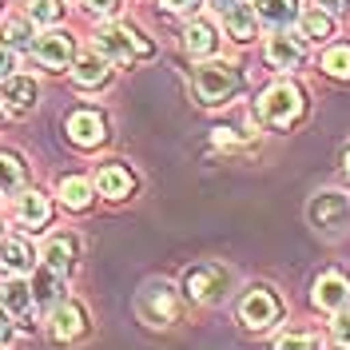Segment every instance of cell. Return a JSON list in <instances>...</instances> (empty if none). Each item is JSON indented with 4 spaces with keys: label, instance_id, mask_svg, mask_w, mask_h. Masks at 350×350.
Masks as SVG:
<instances>
[{
    "label": "cell",
    "instance_id": "1",
    "mask_svg": "<svg viewBox=\"0 0 350 350\" xmlns=\"http://www.w3.org/2000/svg\"><path fill=\"white\" fill-rule=\"evenodd\" d=\"M243 76L239 68L231 64V60H207V64L196 68V96L207 104V108H219V104H227L235 92H239Z\"/></svg>",
    "mask_w": 350,
    "mask_h": 350
},
{
    "label": "cell",
    "instance_id": "2",
    "mask_svg": "<svg viewBox=\"0 0 350 350\" xmlns=\"http://www.w3.org/2000/svg\"><path fill=\"white\" fill-rule=\"evenodd\" d=\"M96 52L108 56V60L128 64L135 56H152V44L144 40L135 28H128V24H104V28L96 32Z\"/></svg>",
    "mask_w": 350,
    "mask_h": 350
},
{
    "label": "cell",
    "instance_id": "3",
    "mask_svg": "<svg viewBox=\"0 0 350 350\" xmlns=\"http://www.w3.org/2000/svg\"><path fill=\"white\" fill-rule=\"evenodd\" d=\"M259 116L267 124H275V128H286V124H295L299 116H303V92L291 84V80H279V84H271L267 92L259 96Z\"/></svg>",
    "mask_w": 350,
    "mask_h": 350
},
{
    "label": "cell",
    "instance_id": "4",
    "mask_svg": "<svg viewBox=\"0 0 350 350\" xmlns=\"http://www.w3.org/2000/svg\"><path fill=\"white\" fill-rule=\"evenodd\" d=\"M279 299L267 291V286H255V291H247L243 295V303H239V319H243V327H251V330H262V327H271V323H279Z\"/></svg>",
    "mask_w": 350,
    "mask_h": 350
},
{
    "label": "cell",
    "instance_id": "5",
    "mask_svg": "<svg viewBox=\"0 0 350 350\" xmlns=\"http://www.w3.org/2000/svg\"><path fill=\"white\" fill-rule=\"evenodd\" d=\"M36 80L32 76H4L0 80V104H4V111L8 116H28V111L36 108Z\"/></svg>",
    "mask_w": 350,
    "mask_h": 350
},
{
    "label": "cell",
    "instance_id": "6",
    "mask_svg": "<svg viewBox=\"0 0 350 350\" xmlns=\"http://www.w3.org/2000/svg\"><path fill=\"white\" fill-rule=\"evenodd\" d=\"M32 52H36V60H40L44 68L60 72V68L72 64V52H76V44H72V32L52 28V32H44L40 40H32Z\"/></svg>",
    "mask_w": 350,
    "mask_h": 350
},
{
    "label": "cell",
    "instance_id": "7",
    "mask_svg": "<svg viewBox=\"0 0 350 350\" xmlns=\"http://www.w3.org/2000/svg\"><path fill=\"white\" fill-rule=\"evenodd\" d=\"M139 314H144L152 327H167L175 319V291L167 283L144 286V295H139Z\"/></svg>",
    "mask_w": 350,
    "mask_h": 350
},
{
    "label": "cell",
    "instance_id": "8",
    "mask_svg": "<svg viewBox=\"0 0 350 350\" xmlns=\"http://www.w3.org/2000/svg\"><path fill=\"white\" fill-rule=\"evenodd\" d=\"M347 196L342 191H319V196L310 199V207H306V215L314 227H323V231H334V227H342L347 223Z\"/></svg>",
    "mask_w": 350,
    "mask_h": 350
},
{
    "label": "cell",
    "instance_id": "9",
    "mask_svg": "<svg viewBox=\"0 0 350 350\" xmlns=\"http://www.w3.org/2000/svg\"><path fill=\"white\" fill-rule=\"evenodd\" d=\"M314 306H323L330 314H338L342 306H350V279L342 271H327V275L314 283Z\"/></svg>",
    "mask_w": 350,
    "mask_h": 350
},
{
    "label": "cell",
    "instance_id": "10",
    "mask_svg": "<svg viewBox=\"0 0 350 350\" xmlns=\"http://www.w3.org/2000/svg\"><path fill=\"white\" fill-rule=\"evenodd\" d=\"M68 139L80 144V148H96L104 139V116L92 108H80L68 116Z\"/></svg>",
    "mask_w": 350,
    "mask_h": 350
},
{
    "label": "cell",
    "instance_id": "11",
    "mask_svg": "<svg viewBox=\"0 0 350 350\" xmlns=\"http://www.w3.org/2000/svg\"><path fill=\"white\" fill-rule=\"evenodd\" d=\"M303 56H306V44L299 40V36L283 32V28L267 40V60H271L275 68H299L303 64Z\"/></svg>",
    "mask_w": 350,
    "mask_h": 350
},
{
    "label": "cell",
    "instance_id": "12",
    "mask_svg": "<svg viewBox=\"0 0 350 350\" xmlns=\"http://www.w3.org/2000/svg\"><path fill=\"white\" fill-rule=\"evenodd\" d=\"M48 330H52L56 342H72V338H80V334H84V310H80L76 303H56L52 319H48Z\"/></svg>",
    "mask_w": 350,
    "mask_h": 350
},
{
    "label": "cell",
    "instance_id": "13",
    "mask_svg": "<svg viewBox=\"0 0 350 350\" xmlns=\"http://www.w3.org/2000/svg\"><path fill=\"white\" fill-rule=\"evenodd\" d=\"M76 251H80L76 235H52L44 243V267H52L56 275H68L72 262H76Z\"/></svg>",
    "mask_w": 350,
    "mask_h": 350
},
{
    "label": "cell",
    "instance_id": "14",
    "mask_svg": "<svg viewBox=\"0 0 350 350\" xmlns=\"http://www.w3.org/2000/svg\"><path fill=\"white\" fill-rule=\"evenodd\" d=\"M96 187H100V196H108V199H124L135 187V175L124 163H104L100 175H96Z\"/></svg>",
    "mask_w": 350,
    "mask_h": 350
},
{
    "label": "cell",
    "instance_id": "15",
    "mask_svg": "<svg viewBox=\"0 0 350 350\" xmlns=\"http://www.w3.org/2000/svg\"><path fill=\"white\" fill-rule=\"evenodd\" d=\"M108 64H111L108 56H100V52H88V56H80V60H76V68H72V80H76L80 88H100V84L111 76Z\"/></svg>",
    "mask_w": 350,
    "mask_h": 350
},
{
    "label": "cell",
    "instance_id": "16",
    "mask_svg": "<svg viewBox=\"0 0 350 350\" xmlns=\"http://www.w3.org/2000/svg\"><path fill=\"white\" fill-rule=\"evenodd\" d=\"M227 32L235 36L239 44H247V40H255L259 36V16H255V8L251 4H231L227 8Z\"/></svg>",
    "mask_w": 350,
    "mask_h": 350
},
{
    "label": "cell",
    "instance_id": "17",
    "mask_svg": "<svg viewBox=\"0 0 350 350\" xmlns=\"http://www.w3.org/2000/svg\"><path fill=\"white\" fill-rule=\"evenodd\" d=\"M219 44V32L211 21H191L187 24V32H183V48L191 52V56H211Z\"/></svg>",
    "mask_w": 350,
    "mask_h": 350
},
{
    "label": "cell",
    "instance_id": "18",
    "mask_svg": "<svg viewBox=\"0 0 350 350\" xmlns=\"http://www.w3.org/2000/svg\"><path fill=\"white\" fill-rule=\"evenodd\" d=\"M251 8H255V16H259V24H271L275 32H279V28H286V24H291L295 16H299L295 0H255Z\"/></svg>",
    "mask_w": 350,
    "mask_h": 350
},
{
    "label": "cell",
    "instance_id": "19",
    "mask_svg": "<svg viewBox=\"0 0 350 350\" xmlns=\"http://www.w3.org/2000/svg\"><path fill=\"white\" fill-rule=\"evenodd\" d=\"M52 215V207H48V199L40 191H24L16 199V219H21V227H44Z\"/></svg>",
    "mask_w": 350,
    "mask_h": 350
},
{
    "label": "cell",
    "instance_id": "20",
    "mask_svg": "<svg viewBox=\"0 0 350 350\" xmlns=\"http://www.w3.org/2000/svg\"><path fill=\"white\" fill-rule=\"evenodd\" d=\"M0 303L8 306V314L24 319V314L32 310V286L21 283V279H4V283H0Z\"/></svg>",
    "mask_w": 350,
    "mask_h": 350
},
{
    "label": "cell",
    "instance_id": "21",
    "mask_svg": "<svg viewBox=\"0 0 350 350\" xmlns=\"http://www.w3.org/2000/svg\"><path fill=\"white\" fill-rule=\"evenodd\" d=\"M60 291H64V275H56L52 267L36 271V279H32V303H40V306L60 303Z\"/></svg>",
    "mask_w": 350,
    "mask_h": 350
},
{
    "label": "cell",
    "instance_id": "22",
    "mask_svg": "<svg viewBox=\"0 0 350 350\" xmlns=\"http://www.w3.org/2000/svg\"><path fill=\"white\" fill-rule=\"evenodd\" d=\"M0 44L4 48H12V52H21V48H32V21L28 16H12V21L0 24Z\"/></svg>",
    "mask_w": 350,
    "mask_h": 350
},
{
    "label": "cell",
    "instance_id": "23",
    "mask_svg": "<svg viewBox=\"0 0 350 350\" xmlns=\"http://www.w3.org/2000/svg\"><path fill=\"white\" fill-rule=\"evenodd\" d=\"M0 262H4L12 275H24V271L32 267V247L24 239H4L0 243Z\"/></svg>",
    "mask_w": 350,
    "mask_h": 350
},
{
    "label": "cell",
    "instance_id": "24",
    "mask_svg": "<svg viewBox=\"0 0 350 350\" xmlns=\"http://www.w3.org/2000/svg\"><path fill=\"white\" fill-rule=\"evenodd\" d=\"M299 24H303L306 40H327L330 32H334V21H330V12H323V8H306L303 16H299Z\"/></svg>",
    "mask_w": 350,
    "mask_h": 350
},
{
    "label": "cell",
    "instance_id": "25",
    "mask_svg": "<svg viewBox=\"0 0 350 350\" xmlns=\"http://www.w3.org/2000/svg\"><path fill=\"white\" fill-rule=\"evenodd\" d=\"M323 72L334 80H350V44H334L323 52Z\"/></svg>",
    "mask_w": 350,
    "mask_h": 350
},
{
    "label": "cell",
    "instance_id": "26",
    "mask_svg": "<svg viewBox=\"0 0 350 350\" xmlns=\"http://www.w3.org/2000/svg\"><path fill=\"white\" fill-rule=\"evenodd\" d=\"M24 187V163L16 159V155H8V152H0V191H21Z\"/></svg>",
    "mask_w": 350,
    "mask_h": 350
},
{
    "label": "cell",
    "instance_id": "27",
    "mask_svg": "<svg viewBox=\"0 0 350 350\" xmlns=\"http://www.w3.org/2000/svg\"><path fill=\"white\" fill-rule=\"evenodd\" d=\"M60 199H64L68 207H88L92 203V187H88V179H80V175H68V179H60Z\"/></svg>",
    "mask_w": 350,
    "mask_h": 350
},
{
    "label": "cell",
    "instance_id": "28",
    "mask_svg": "<svg viewBox=\"0 0 350 350\" xmlns=\"http://www.w3.org/2000/svg\"><path fill=\"white\" fill-rule=\"evenodd\" d=\"M215 283H219L215 271H191V275H187V295H191V299H199V303H207V299H219Z\"/></svg>",
    "mask_w": 350,
    "mask_h": 350
},
{
    "label": "cell",
    "instance_id": "29",
    "mask_svg": "<svg viewBox=\"0 0 350 350\" xmlns=\"http://www.w3.org/2000/svg\"><path fill=\"white\" fill-rule=\"evenodd\" d=\"M28 21L32 24H56L60 21V4H56V0H28Z\"/></svg>",
    "mask_w": 350,
    "mask_h": 350
},
{
    "label": "cell",
    "instance_id": "30",
    "mask_svg": "<svg viewBox=\"0 0 350 350\" xmlns=\"http://www.w3.org/2000/svg\"><path fill=\"white\" fill-rule=\"evenodd\" d=\"M275 350H319V338L314 334H286L275 342Z\"/></svg>",
    "mask_w": 350,
    "mask_h": 350
},
{
    "label": "cell",
    "instance_id": "31",
    "mask_svg": "<svg viewBox=\"0 0 350 350\" xmlns=\"http://www.w3.org/2000/svg\"><path fill=\"white\" fill-rule=\"evenodd\" d=\"M330 334H334V342H338L342 350H350V310H347V314H342V310L334 314V323H330Z\"/></svg>",
    "mask_w": 350,
    "mask_h": 350
},
{
    "label": "cell",
    "instance_id": "32",
    "mask_svg": "<svg viewBox=\"0 0 350 350\" xmlns=\"http://www.w3.org/2000/svg\"><path fill=\"white\" fill-rule=\"evenodd\" d=\"M84 8L92 12V16H116L120 0H84Z\"/></svg>",
    "mask_w": 350,
    "mask_h": 350
},
{
    "label": "cell",
    "instance_id": "33",
    "mask_svg": "<svg viewBox=\"0 0 350 350\" xmlns=\"http://www.w3.org/2000/svg\"><path fill=\"white\" fill-rule=\"evenodd\" d=\"M163 4V12H179V16H187V12H196L203 0H159Z\"/></svg>",
    "mask_w": 350,
    "mask_h": 350
},
{
    "label": "cell",
    "instance_id": "34",
    "mask_svg": "<svg viewBox=\"0 0 350 350\" xmlns=\"http://www.w3.org/2000/svg\"><path fill=\"white\" fill-rule=\"evenodd\" d=\"M12 48H4V44H0V80H4V76H12Z\"/></svg>",
    "mask_w": 350,
    "mask_h": 350
},
{
    "label": "cell",
    "instance_id": "35",
    "mask_svg": "<svg viewBox=\"0 0 350 350\" xmlns=\"http://www.w3.org/2000/svg\"><path fill=\"white\" fill-rule=\"evenodd\" d=\"M314 4H319V8H323V12H330V16H334V12H342V8H347V0H314Z\"/></svg>",
    "mask_w": 350,
    "mask_h": 350
},
{
    "label": "cell",
    "instance_id": "36",
    "mask_svg": "<svg viewBox=\"0 0 350 350\" xmlns=\"http://www.w3.org/2000/svg\"><path fill=\"white\" fill-rule=\"evenodd\" d=\"M231 4H239V0H211V8H223V12H227Z\"/></svg>",
    "mask_w": 350,
    "mask_h": 350
},
{
    "label": "cell",
    "instance_id": "37",
    "mask_svg": "<svg viewBox=\"0 0 350 350\" xmlns=\"http://www.w3.org/2000/svg\"><path fill=\"white\" fill-rule=\"evenodd\" d=\"M0 338H8V319H4V310H0Z\"/></svg>",
    "mask_w": 350,
    "mask_h": 350
},
{
    "label": "cell",
    "instance_id": "38",
    "mask_svg": "<svg viewBox=\"0 0 350 350\" xmlns=\"http://www.w3.org/2000/svg\"><path fill=\"white\" fill-rule=\"evenodd\" d=\"M342 167H347V175H350V148H347V155H342Z\"/></svg>",
    "mask_w": 350,
    "mask_h": 350
},
{
    "label": "cell",
    "instance_id": "39",
    "mask_svg": "<svg viewBox=\"0 0 350 350\" xmlns=\"http://www.w3.org/2000/svg\"><path fill=\"white\" fill-rule=\"evenodd\" d=\"M0 4H4V0H0Z\"/></svg>",
    "mask_w": 350,
    "mask_h": 350
}]
</instances>
